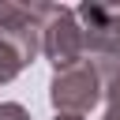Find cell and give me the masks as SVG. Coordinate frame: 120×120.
<instances>
[{
	"label": "cell",
	"mask_w": 120,
	"mask_h": 120,
	"mask_svg": "<svg viewBox=\"0 0 120 120\" xmlns=\"http://www.w3.org/2000/svg\"><path fill=\"white\" fill-rule=\"evenodd\" d=\"M75 19L82 26V41H86V60L101 71V79H116L120 75V4H101V0H86L75 8Z\"/></svg>",
	"instance_id": "1"
},
{
	"label": "cell",
	"mask_w": 120,
	"mask_h": 120,
	"mask_svg": "<svg viewBox=\"0 0 120 120\" xmlns=\"http://www.w3.org/2000/svg\"><path fill=\"white\" fill-rule=\"evenodd\" d=\"M101 98H105V79L90 60L60 68L49 79V101H52L56 116H90Z\"/></svg>",
	"instance_id": "2"
},
{
	"label": "cell",
	"mask_w": 120,
	"mask_h": 120,
	"mask_svg": "<svg viewBox=\"0 0 120 120\" xmlns=\"http://www.w3.org/2000/svg\"><path fill=\"white\" fill-rule=\"evenodd\" d=\"M41 56L52 64V71L86 60V41H82V26L75 19V8L41 4Z\"/></svg>",
	"instance_id": "3"
},
{
	"label": "cell",
	"mask_w": 120,
	"mask_h": 120,
	"mask_svg": "<svg viewBox=\"0 0 120 120\" xmlns=\"http://www.w3.org/2000/svg\"><path fill=\"white\" fill-rule=\"evenodd\" d=\"M0 38L19 49L26 68L41 56V4L0 0Z\"/></svg>",
	"instance_id": "4"
},
{
	"label": "cell",
	"mask_w": 120,
	"mask_h": 120,
	"mask_svg": "<svg viewBox=\"0 0 120 120\" xmlns=\"http://www.w3.org/2000/svg\"><path fill=\"white\" fill-rule=\"evenodd\" d=\"M22 68H26V60L19 56V49L0 38V86H4V82H15V79L22 75Z\"/></svg>",
	"instance_id": "5"
},
{
	"label": "cell",
	"mask_w": 120,
	"mask_h": 120,
	"mask_svg": "<svg viewBox=\"0 0 120 120\" xmlns=\"http://www.w3.org/2000/svg\"><path fill=\"white\" fill-rule=\"evenodd\" d=\"M101 101H105L101 120H120V75L105 82V98H101Z\"/></svg>",
	"instance_id": "6"
},
{
	"label": "cell",
	"mask_w": 120,
	"mask_h": 120,
	"mask_svg": "<svg viewBox=\"0 0 120 120\" xmlns=\"http://www.w3.org/2000/svg\"><path fill=\"white\" fill-rule=\"evenodd\" d=\"M0 120H30V112H26V105H19V101H4V105H0Z\"/></svg>",
	"instance_id": "7"
},
{
	"label": "cell",
	"mask_w": 120,
	"mask_h": 120,
	"mask_svg": "<svg viewBox=\"0 0 120 120\" xmlns=\"http://www.w3.org/2000/svg\"><path fill=\"white\" fill-rule=\"evenodd\" d=\"M52 120H86V116H52Z\"/></svg>",
	"instance_id": "8"
}]
</instances>
